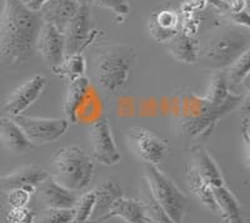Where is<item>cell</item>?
I'll list each match as a JSON object with an SVG mask.
<instances>
[{
	"label": "cell",
	"instance_id": "34",
	"mask_svg": "<svg viewBox=\"0 0 250 223\" xmlns=\"http://www.w3.org/2000/svg\"><path fill=\"white\" fill-rule=\"evenodd\" d=\"M79 6H90L93 4V0H75Z\"/></svg>",
	"mask_w": 250,
	"mask_h": 223
},
{
	"label": "cell",
	"instance_id": "30",
	"mask_svg": "<svg viewBox=\"0 0 250 223\" xmlns=\"http://www.w3.org/2000/svg\"><path fill=\"white\" fill-rule=\"evenodd\" d=\"M94 202H95V196L94 191L86 192L79 198H77L74 207V218L71 223H88L90 220L91 212H93Z\"/></svg>",
	"mask_w": 250,
	"mask_h": 223
},
{
	"label": "cell",
	"instance_id": "37",
	"mask_svg": "<svg viewBox=\"0 0 250 223\" xmlns=\"http://www.w3.org/2000/svg\"><path fill=\"white\" fill-rule=\"evenodd\" d=\"M149 223H151V222H149Z\"/></svg>",
	"mask_w": 250,
	"mask_h": 223
},
{
	"label": "cell",
	"instance_id": "13",
	"mask_svg": "<svg viewBox=\"0 0 250 223\" xmlns=\"http://www.w3.org/2000/svg\"><path fill=\"white\" fill-rule=\"evenodd\" d=\"M49 176V172L39 166H24L12 173L0 176V196L8 195L15 189H25L34 195L35 189Z\"/></svg>",
	"mask_w": 250,
	"mask_h": 223
},
{
	"label": "cell",
	"instance_id": "15",
	"mask_svg": "<svg viewBox=\"0 0 250 223\" xmlns=\"http://www.w3.org/2000/svg\"><path fill=\"white\" fill-rule=\"evenodd\" d=\"M89 92H90V82L86 77L82 75L70 80L65 98L62 102V111L69 123L78 122L79 112L83 104L85 103Z\"/></svg>",
	"mask_w": 250,
	"mask_h": 223
},
{
	"label": "cell",
	"instance_id": "11",
	"mask_svg": "<svg viewBox=\"0 0 250 223\" xmlns=\"http://www.w3.org/2000/svg\"><path fill=\"white\" fill-rule=\"evenodd\" d=\"M48 86V80L43 75H34L18 87L5 100L3 109L10 117L24 114V112L34 104L43 94L44 89Z\"/></svg>",
	"mask_w": 250,
	"mask_h": 223
},
{
	"label": "cell",
	"instance_id": "17",
	"mask_svg": "<svg viewBox=\"0 0 250 223\" xmlns=\"http://www.w3.org/2000/svg\"><path fill=\"white\" fill-rule=\"evenodd\" d=\"M191 159H193V168L199 173L200 177L211 187L223 186L224 178L222 171L218 167L215 160L213 159L209 152L202 144H194L190 147Z\"/></svg>",
	"mask_w": 250,
	"mask_h": 223
},
{
	"label": "cell",
	"instance_id": "27",
	"mask_svg": "<svg viewBox=\"0 0 250 223\" xmlns=\"http://www.w3.org/2000/svg\"><path fill=\"white\" fill-rule=\"evenodd\" d=\"M229 95V86H228L225 73L222 70H216L210 79V84L208 88L205 99L213 106L222 104Z\"/></svg>",
	"mask_w": 250,
	"mask_h": 223
},
{
	"label": "cell",
	"instance_id": "26",
	"mask_svg": "<svg viewBox=\"0 0 250 223\" xmlns=\"http://www.w3.org/2000/svg\"><path fill=\"white\" fill-rule=\"evenodd\" d=\"M85 68V59L80 53H78V54L64 57L62 63L59 66L54 67V68H51V70H53L54 74L59 75V77L69 78L71 80L84 75Z\"/></svg>",
	"mask_w": 250,
	"mask_h": 223
},
{
	"label": "cell",
	"instance_id": "18",
	"mask_svg": "<svg viewBox=\"0 0 250 223\" xmlns=\"http://www.w3.org/2000/svg\"><path fill=\"white\" fill-rule=\"evenodd\" d=\"M113 217H120L126 223H149V220L145 215V211L140 203V201L128 198L125 196L118 198L111 204L108 213L93 223H103Z\"/></svg>",
	"mask_w": 250,
	"mask_h": 223
},
{
	"label": "cell",
	"instance_id": "12",
	"mask_svg": "<svg viewBox=\"0 0 250 223\" xmlns=\"http://www.w3.org/2000/svg\"><path fill=\"white\" fill-rule=\"evenodd\" d=\"M77 196L74 192L69 191L57 183L50 176L37 187L34 195L31 196V201H34L37 208H59L70 209L77 202Z\"/></svg>",
	"mask_w": 250,
	"mask_h": 223
},
{
	"label": "cell",
	"instance_id": "1",
	"mask_svg": "<svg viewBox=\"0 0 250 223\" xmlns=\"http://www.w3.org/2000/svg\"><path fill=\"white\" fill-rule=\"evenodd\" d=\"M43 25L39 13L20 0H4L0 15V62L6 67L25 63L35 52V40Z\"/></svg>",
	"mask_w": 250,
	"mask_h": 223
},
{
	"label": "cell",
	"instance_id": "25",
	"mask_svg": "<svg viewBox=\"0 0 250 223\" xmlns=\"http://www.w3.org/2000/svg\"><path fill=\"white\" fill-rule=\"evenodd\" d=\"M140 203L145 211V215L151 223H173L170 218L167 216L158 201L154 198L146 180L143 179L140 184Z\"/></svg>",
	"mask_w": 250,
	"mask_h": 223
},
{
	"label": "cell",
	"instance_id": "7",
	"mask_svg": "<svg viewBox=\"0 0 250 223\" xmlns=\"http://www.w3.org/2000/svg\"><path fill=\"white\" fill-rule=\"evenodd\" d=\"M12 118L21 128L33 146L54 143L65 134L70 124L66 119L59 118H40L24 114Z\"/></svg>",
	"mask_w": 250,
	"mask_h": 223
},
{
	"label": "cell",
	"instance_id": "22",
	"mask_svg": "<svg viewBox=\"0 0 250 223\" xmlns=\"http://www.w3.org/2000/svg\"><path fill=\"white\" fill-rule=\"evenodd\" d=\"M185 183L191 195L199 201V203H202L211 213L218 215V206H216L211 186L200 177L199 173L193 167L185 168Z\"/></svg>",
	"mask_w": 250,
	"mask_h": 223
},
{
	"label": "cell",
	"instance_id": "23",
	"mask_svg": "<svg viewBox=\"0 0 250 223\" xmlns=\"http://www.w3.org/2000/svg\"><path fill=\"white\" fill-rule=\"evenodd\" d=\"M168 50L173 55L174 59L180 63H196L198 50H196L195 43L185 33H175L168 40Z\"/></svg>",
	"mask_w": 250,
	"mask_h": 223
},
{
	"label": "cell",
	"instance_id": "28",
	"mask_svg": "<svg viewBox=\"0 0 250 223\" xmlns=\"http://www.w3.org/2000/svg\"><path fill=\"white\" fill-rule=\"evenodd\" d=\"M74 218V209L42 208L34 209L33 223H71Z\"/></svg>",
	"mask_w": 250,
	"mask_h": 223
},
{
	"label": "cell",
	"instance_id": "35",
	"mask_svg": "<svg viewBox=\"0 0 250 223\" xmlns=\"http://www.w3.org/2000/svg\"><path fill=\"white\" fill-rule=\"evenodd\" d=\"M20 1H23V3H26V1H28V0H20Z\"/></svg>",
	"mask_w": 250,
	"mask_h": 223
},
{
	"label": "cell",
	"instance_id": "9",
	"mask_svg": "<svg viewBox=\"0 0 250 223\" xmlns=\"http://www.w3.org/2000/svg\"><path fill=\"white\" fill-rule=\"evenodd\" d=\"M62 34L65 57L82 52L97 35L95 30H91L90 6H79L74 17L64 26Z\"/></svg>",
	"mask_w": 250,
	"mask_h": 223
},
{
	"label": "cell",
	"instance_id": "21",
	"mask_svg": "<svg viewBox=\"0 0 250 223\" xmlns=\"http://www.w3.org/2000/svg\"><path fill=\"white\" fill-rule=\"evenodd\" d=\"M211 189L218 206V215L222 220L225 223H244L240 203L225 184L211 187Z\"/></svg>",
	"mask_w": 250,
	"mask_h": 223
},
{
	"label": "cell",
	"instance_id": "10",
	"mask_svg": "<svg viewBox=\"0 0 250 223\" xmlns=\"http://www.w3.org/2000/svg\"><path fill=\"white\" fill-rule=\"evenodd\" d=\"M89 138L94 159L108 167L119 163L122 156L114 139L108 118L100 117L91 124L89 128Z\"/></svg>",
	"mask_w": 250,
	"mask_h": 223
},
{
	"label": "cell",
	"instance_id": "16",
	"mask_svg": "<svg viewBox=\"0 0 250 223\" xmlns=\"http://www.w3.org/2000/svg\"><path fill=\"white\" fill-rule=\"evenodd\" d=\"M79 5L75 0H48L38 10L43 23L54 25L62 32L69 20L78 12Z\"/></svg>",
	"mask_w": 250,
	"mask_h": 223
},
{
	"label": "cell",
	"instance_id": "5",
	"mask_svg": "<svg viewBox=\"0 0 250 223\" xmlns=\"http://www.w3.org/2000/svg\"><path fill=\"white\" fill-rule=\"evenodd\" d=\"M250 38L248 33L227 30L214 35L199 52L196 62L205 69L222 70L249 50Z\"/></svg>",
	"mask_w": 250,
	"mask_h": 223
},
{
	"label": "cell",
	"instance_id": "2",
	"mask_svg": "<svg viewBox=\"0 0 250 223\" xmlns=\"http://www.w3.org/2000/svg\"><path fill=\"white\" fill-rule=\"evenodd\" d=\"M180 129L187 139H196L210 133L216 120L242 104V95L230 94L219 106L191 93L180 97Z\"/></svg>",
	"mask_w": 250,
	"mask_h": 223
},
{
	"label": "cell",
	"instance_id": "19",
	"mask_svg": "<svg viewBox=\"0 0 250 223\" xmlns=\"http://www.w3.org/2000/svg\"><path fill=\"white\" fill-rule=\"evenodd\" d=\"M94 191L95 202H94L93 212H91L90 220L88 223H93L99 218L104 217L108 213L111 204L119 197L124 196L123 189L119 184L113 179H106L100 183Z\"/></svg>",
	"mask_w": 250,
	"mask_h": 223
},
{
	"label": "cell",
	"instance_id": "3",
	"mask_svg": "<svg viewBox=\"0 0 250 223\" xmlns=\"http://www.w3.org/2000/svg\"><path fill=\"white\" fill-rule=\"evenodd\" d=\"M94 172L95 166L90 156L80 147L71 146L55 152L49 176L64 188L77 192L90 184Z\"/></svg>",
	"mask_w": 250,
	"mask_h": 223
},
{
	"label": "cell",
	"instance_id": "4",
	"mask_svg": "<svg viewBox=\"0 0 250 223\" xmlns=\"http://www.w3.org/2000/svg\"><path fill=\"white\" fill-rule=\"evenodd\" d=\"M137 60L130 45H109L94 58L95 80L108 93H115L126 84Z\"/></svg>",
	"mask_w": 250,
	"mask_h": 223
},
{
	"label": "cell",
	"instance_id": "32",
	"mask_svg": "<svg viewBox=\"0 0 250 223\" xmlns=\"http://www.w3.org/2000/svg\"><path fill=\"white\" fill-rule=\"evenodd\" d=\"M93 4L102 8H106L111 12H114L119 17H125L130 12L128 3L125 0H93Z\"/></svg>",
	"mask_w": 250,
	"mask_h": 223
},
{
	"label": "cell",
	"instance_id": "36",
	"mask_svg": "<svg viewBox=\"0 0 250 223\" xmlns=\"http://www.w3.org/2000/svg\"><path fill=\"white\" fill-rule=\"evenodd\" d=\"M26 223H33V221H29V222H26Z\"/></svg>",
	"mask_w": 250,
	"mask_h": 223
},
{
	"label": "cell",
	"instance_id": "14",
	"mask_svg": "<svg viewBox=\"0 0 250 223\" xmlns=\"http://www.w3.org/2000/svg\"><path fill=\"white\" fill-rule=\"evenodd\" d=\"M35 52L42 55L46 66L50 68L59 66L65 57L62 32L51 24L43 23L35 40Z\"/></svg>",
	"mask_w": 250,
	"mask_h": 223
},
{
	"label": "cell",
	"instance_id": "24",
	"mask_svg": "<svg viewBox=\"0 0 250 223\" xmlns=\"http://www.w3.org/2000/svg\"><path fill=\"white\" fill-rule=\"evenodd\" d=\"M178 18L173 10H162L156 13L150 19V33L154 39L168 42L176 33L175 26Z\"/></svg>",
	"mask_w": 250,
	"mask_h": 223
},
{
	"label": "cell",
	"instance_id": "20",
	"mask_svg": "<svg viewBox=\"0 0 250 223\" xmlns=\"http://www.w3.org/2000/svg\"><path fill=\"white\" fill-rule=\"evenodd\" d=\"M0 142L13 153H24L33 147L12 117H0Z\"/></svg>",
	"mask_w": 250,
	"mask_h": 223
},
{
	"label": "cell",
	"instance_id": "29",
	"mask_svg": "<svg viewBox=\"0 0 250 223\" xmlns=\"http://www.w3.org/2000/svg\"><path fill=\"white\" fill-rule=\"evenodd\" d=\"M249 50L243 53L238 59L234 62L231 66L225 69V78H227L228 86L229 84H240L242 82H245L249 75Z\"/></svg>",
	"mask_w": 250,
	"mask_h": 223
},
{
	"label": "cell",
	"instance_id": "8",
	"mask_svg": "<svg viewBox=\"0 0 250 223\" xmlns=\"http://www.w3.org/2000/svg\"><path fill=\"white\" fill-rule=\"evenodd\" d=\"M125 137L131 151L144 160V163L158 166L169 151L168 140L149 128L133 127L126 131Z\"/></svg>",
	"mask_w": 250,
	"mask_h": 223
},
{
	"label": "cell",
	"instance_id": "6",
	"mask_svg": "<svg viewBox=\"0 0 250 223\" xmlns=\"http://www.w3.org/2000/svg\"><path fill=\"white\" fill-rule=\"evenodd\" d=\"M144 179L154 198L173 223H184L189 211V200L169 176L154 164L144 163Z\"/></svg>",
	"mask_w": 250,
	"mask_h": 223
},
{
	"label": "cell",
	"instance_id": "33",
	"mask_svg": "<svg viewBox=\"0 0 250 223\" xmlns=\"http://www.w3.org/2000/svg\"><path fill=\"white\" fill-rule=\"evenodd\" d=\"M48 0H28L25 3V5L28 6L30 10H34V12H38L42 6L44 5V4L46 3Z\"/></svg>",
	"mask_w": 250,
	"mask_h": 223
},
{
	"label": "cell",
	"instance_id": "31",
	"mask_svg": "<svg viewBox=\"0 0 250 223\" xmlns=\"http://www.w3.org/2000/svg\"><path fill=\"white\" fill-rule=\"evenodd\" d=\"M31 196L33 195L25 189H15V191L9 192L4 197H6L12 208H23V207H28V204L31 202Z\"/></svg>",
	"mask_w": 250,
	"mask_h": 223
}]
</instances>
